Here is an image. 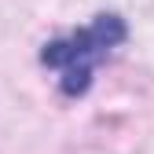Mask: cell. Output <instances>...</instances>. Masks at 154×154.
<instances>
[{"label": "cell", "mask_w": 154, "mask_h": 154, "mask_svg": "<svg viewBox=\"0 0 154 154\" xmlns=\"http://www.w3.org/2000/svg\"><path fill=\"white\" fill-rule=\"evenodd\" d=\"M125 41V22L118 15H95V22L77 29L70 37H59V41L44 44L41 63L63 70L59 88L66 95H85L92 85V70L99 59H106L110 48H118Z\"/></svg>", "instance_id": "1"}]
</instances>
